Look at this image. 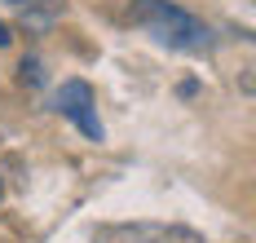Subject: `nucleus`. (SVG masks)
Here are the masks:
<instances>
[{
	"mask_svg": "<svg viewBox=\"0 0 256 243\" xmlns=\"http://www.w3.org/2000/svg\"><path fill=\"white\" fill-rule=\"evenodd\" d=\"M128 18H132L137 27H150L159 40L181 44V49H190V44H199V40H204V27H199L186 9L168 4V0H132Z\"/></svg>",
	"mask_w": 256,
	"mask_h": 243,
	"instance_id": "nucleus-1",
	"label": "nucleus"
},
{
	"mask_svg": "<svg viewBox=\"0 0 256 243\" xmlns=\"http://www.w3.org/2000/svg\"><path fill=\"white\" fill-rule=\"evenodd\" d=\"M88 106H93V88H88L84 80L62 84V93H58V110H62L66 120H76L80 133H88L93 142H98V137H102V124L93 120V110H88Z\"/></svg>",
	"mask_w": 256,
	"mask_h": 243,
	"instance_id": "nucleus-2",
	"label": "nucleus"
},
{
	"mask_svg": "<svg viewBox=\"0 0 256 243\" xmlns=\"http://www.w3.org/2000/svg\"><path fill=\"white\" fill-rule=\"evenodd\" d=\"M0 44H9V27L4 22H0Z\"/></svg>",
	"mask_w": 256,
	"mask_h": 243,
	"instance_id": "nucleus-3",
	"label": "nucleus"
},
{
	"mask_svg": "<svg viewBox=\"0 0 256 243\" xmlns=\"http://www.w3.org/2000/svg\"><path fill=\"white\" fill-rule=\"evenodd\" d=\"M18 4H31V0H18Z\"/></svg>",
	"mask_w": 256,
	"mask_h": 243,
	"instance_id": "nucleus-4",
	"label": "nucleus"
}]
</instances>
